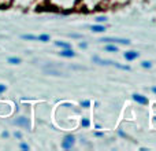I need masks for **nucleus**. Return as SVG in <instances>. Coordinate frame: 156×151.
<instances>
[{"label":"nucleus","instance_id":"nucleus-18","mask_svg":"<svg viewBox=\"0 0 156 151\" xmlns=\"http://www.w3.org/2000/svg\"><path fill=\"white\" fill-rule=\"evenodd\" d=\"M21 149L22 150H29V146H27V144H25V143H22L21 144Z\"/></svg>","mask_w":156,"mask_h":151},{"label":"nucleus","instance_id":"nucleus-4","mask_svg":"<svg viewBox=\"0 0 156 151\" xmlns=\"http://www.w3.org/2000/svg\"><path fill=\"white\" fill-rule=\"evenodd\" d=\"M133 99H134L137 103H141V105H147V103H148V99H147L145 96H143V95H138V94L133 95Z\"/></svg>","mask_w":156,"mask_h":151},{"label":"nucleus","instance_id":"nucleus-16","mask_svg":"<svg viewBox=\"0 0 156 151\" xmlns=\"http://www.w3.org/2000/svg\"><path fill=\"white\" fill-rule=\"evenodd\" d=\"M81 106H82V107H89V106H90V103H89L88 100H83V102H81Z\"/></svg>","mask_w":156,"mask_h":151},{"label":"nucleus","instance_id":"nucleus-14","mask_svg":"<svg viewBox=\"0 0 156 151\" xmlns=\"http://www.w3.org/2000/svg\"><path fill=\"white\" fill-rule=\"evenodd\" d=\"M105 50H107V51H111V52H116L118 51V47L116 46H107Z\"/></svg>","mask_w":156,"mask_h":151},{"label":"nucleus","instance_id":"nucleus-9","mask_svg":"<svg viewBox=\"0 0 156 151\" xmlns=\"http://www.w3.org/2000/svg\"><path fill=\"white\" fill-rule=\"evenodd\" d=\"M92 30L96 32V33H101V32H104L105 30V28L101 26V25H93V26H92Z\"/></svg>","mask_w":156,"mask_h":151},{"label":"nucleus","instance_id":"nucleus-25","mask_svg":"<svg viewBox=\"0 0 156 151\" xmlns=\"http://www.w3.org/2000/svg\"><path fill=\"white\" fill-rule=\"evenodd\" d=\"M152 92H155L156 94V87H152Z\"/></svg>","mask_w":156,"mask_h":151},{"label":"nucleus","instance_id":"nucleus-22","mask_svg":"<svg viewBox=\"0 0 156 151\" xmlns=\"http://www.w3.org/2000/svg\"><path fill=\"white\" fill-rule=\"evenodd\" d=\"M15 138H18V139H21L22 138V135L19 132H15Z\"/></svg>","mask_w":156,"mask_h":151},{"label":"nucleus","instance_id":"nucleus-21","mask_svg":"<svg viewBox=\"0 0 156 151\" xmlns=\"http://www.w3.org/2000/svg\"><path fill=\"white\" fill-rule=\"evenodd\" d=\"M80 47H81V48H86V47H88V44H86V43H81Z\"/></svg>","mask_w":156,"mask_h":151},{"label":"nucleus","instance_id":"nucleus-11","mask_svg":"<svg viewBox=\"0 0 156 151\" xmlns=\"http://www.w3.org/2000/svg\"><path fill=\"white\" fill-rule=\"evenodd\" d=\"M37 40L47 43V41H49V35H40V36H37Z\"/></svg>","mask_w":156,"mask_h":151},{"label":"nucleus","instance_id":"nucleus-7","mask_svg":"<svg viewBox=\"0 0 156 151\" xmlns=\"http://www.w3.org/2000/svg\"><path fill=\"white\" fill-rule=\"evenodd\" d=\"M60 55L65 58H73V57H76V52H74L71 48H65V51L60 52Z\"/></svg>","mask_w":156,"mask_h":151},{"label":"nucleus","instance_id":"nucleus-15","mask_svg":"<svg viewBox=\"0 0 156 151\" xmlns=\"http://www.w3.org/2000/svg\"><path fill=\"white\" fill-rule=\"evenodd\" d=\"M141 66H143V68H145V69H149V68L152 66V63L148 62V61H144V62L141 63Z\"/></svg>","mask_w":156,"mask_h":151},{"label":"nucleus","instance_id":"nucleus-23","mask_svg":"<svg viewBox=\"0 0 156 151\" xmlns=\"http://www.w3.org/2000/svg\"><path fill=\"white\" fill-rule=\"evenodd\" d=\"M119 135H121V136H123V138H126V135H125V133L122 132V131H119Z\"/></svg>","mask_w":156,"mask_h":151},{"label":"nucleus","instance_id":"nucleus-2","mask_svg":"<svg viewBox=\"0 0 156 151\" xmlns=\"http://www.w3.org/2000/svg\"><path fill=\"white\" fill-rule=\"evenodd\" d=\"M73 146H74V138L71 135L66 136L65 140H63V143H62V147L63 149H66V150H70Z\"/></svg>","mask_w":156,"mask_h":151},{"label":"nucleus","instance_id":"nucleus-12","mask_svg":"<svg viewBox=\"0 0 156 151\" xmlns=\"http://www.w3.org/2000/svg\"><path fill=\"white\" fill-rule=\"evenodd\" d=\"M22 39H23V40H37V36H33V35H22Z\"/></svg>","mask_w":156,"mask_h":151},{"label":"nucleus","instance_id":"nucleus-1","mask_svg":"<svg viewBox=\"0 0 156 151\" xmlns=\"http://www.w3.org/2000/svg\"><path fill=\"white\" fill-rule=\"evenodd\" d=\"M100 41H103V43H114V44L119 43V44H126V46L130 44V41L127 39H118V37H104Z\"/></svg>","mask_w":156,"mask_h":151},{"label":"nucleus","instance_id":"nucleus-19","mask_svg":"<svg viewBox=\"0 0 156 151\" xmlns=\"http://www.w3.org/2000/svg\"><path fill=\"white\" fill-rule=\"evenodd\" d=\"M5 91V85H3V84H0V94H3V92Z\"/></svg>","mask_w":156,"mask_h":151},{"label":"nucleus","instance_id":"nucleus-6","mask_svg":"<svg viewBox=\"0 0 156 151\" xmlns=\"http://www.w3.org/2000/svg\"><path fill=\"white\" fill-rule=\"evenodd\" d=\"M15 124L19 125V127L29 128V121H27V118H25V117H19L18 120H15Z\"/></svg>","mask_w":156,"mask_h":151},{"label":"nucleus","instance_id":"nucleus-5","mask_svg":"<svg viewBox=\"0 0 156 151\" xmlns=\"http://www.w3.org/2000/svg\"><path fill=\"white\" fill-rule=\"evenodd\" d=\"M125 59L126 61H133V59H137L138 58V52L136 51H129V52H125Z\"/></svg>","mask_w":156,"mask_h":151},{"label":"nucleus","instance_id":"nucleus-8","mask_svg":"<svg viewBox=\"0 0 156 151\" xmlns=\"http://www.w3.org/2000/svg\"><path fill=\"white\" fill-rule=\"evenodd\" d=\"M111 65H112V66H115V68H118V69H122V70H130V66L121 65V63H118V62H114V61H111Z\"/></svg>","mask_w":156,"mask_h":151},{"label":"nucleus","instance_id":"nucleus-3","mask_svg":"<svg viewBox=\"0 0 156 151\" xmlns=\"http://www.w3.org/2000/svg\"><path fill=\"white\" fill-rule=\"evenodd\" d=\"M44 72H45L47 74H51V76H63V73L60 70H58V69H55L54 66H45L44 68Z\"/></svg>","mask_w":156,"mask_h":151},{"label":"nucleus","instance_id":"nucleus-10","mask_svg":"<svg viewBox=\"0 0 156 151\" xmlns=\"http://www.w3.org/2000/svg\"><path fill=\"white\" fill-rule=\"evenodd\" d=\"M55 46L62 47V48H71V46L69 43H63V41H55Z\"/></svg>","mask_w":156,"mask_h":151},{"label":"nucleus","instance_id":"nucleus-13","mask_svg":"<svg viewBox=\"0 0 156 151\" xmlns=\"http://www.w3.org/2000/svg\"><path fill=\"white\" fill-rule=\"evenodd\" d=\"M8 62L12 65H18V63H21V59L19 58H8Z\"/></svg>","mask_w":156,"mask_h":151},{"label":"nucleus","instance_id":"nucleus-24","mask_svg":"<svg viewBox=\"0 0 156 151\" xmlns=\"http://www.w3.org/2000/svg\"><path fill=\"white\" fill-rule=\"evenodd\" d=\"M71 37H81V35H70Z\"/></svg>","mask_w":156,"mask_h":151},{"label":"nucleus","instance_id":"nucleus-20","mask_svg":"<svg viewBox=\"0 0 156 151\" xmlns=\"http://www.w3.org/2000/svg\"><path fill=\"white\" fill-rule=\"evenodd\" d=\"M82 125L83 127H89V121L88 120H82Z\"/></svg>","mask_w":156,"mask_h":151},{"label":"nucleus","instance_id":"nucleus-17","mask_svg":"<svg viewBox=\"0 0 156 151\" xmlns=\"http://www.w3.org/2000/svg\"><path fill=\"white\" fill-rule=\"evenodd\" d=\"M105 19H107V18H105V17H97V18H96V21L101 24V22H105Z\"/></svg>","mask_w":156,"mask_h":151}]
</instances>
